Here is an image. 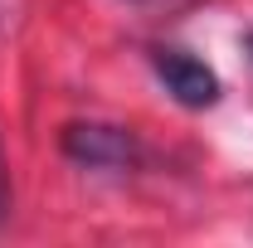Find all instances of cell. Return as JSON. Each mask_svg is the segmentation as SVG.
<instances>
[{"label":"cell","mask_w":253,"mask_h":248,"mask_svg":"<svg viewBox=\"0 0 253 248\" xmlns=\"http://www.w3.org/2000/svg\"><path fill=\"white\" fill-rule=\"evenodd\" d=\"M156 78L166 83V93L175 97L180 107H214L219 102V78H214V68L210 63H200L195 54L185 49H156Z\"/></svg>","instance_id":"obj_2"},{"label":"cell","mask_w":253,"mask_h":248,"mask_svg":"<svg viewBox=\"0 0 253 248\" xmlns=\"http://www.w3.org/2000/svg\"><path fill=\"white\" fill-rule=\"evenodd\" d=\"M249 54H253V34H249Z\"/></svg>","instance_id":"obj_4"},{"label":"cell","mask_w":253,"mask_h":248,"mask_svg":"<svg viewBox=\"0 0 253 248\" xmlns=\"http://www.w3.org/2000/svg\"><path fill=\"white\" fill-rule=\"evenodd\" d=\"M63 156L78 165H107V170H126L136 165V136L126 126H107V122H73L63 126Z\"/></svg>","instance_id":"obj_1"},{"label":"cell","mask_w":253,"mask_h":248,"mask_svg":"<svg viewBox=\"0 0 253 248\" xmlns=\"http://www.w3.org/2000/svg\"><path fill=\"white\" fill-rule=\"evenodd\" d=\"M10 209V180H5V156H0V219Z\"/></svg>","instance_id":"obj_3"}]
</instances>
